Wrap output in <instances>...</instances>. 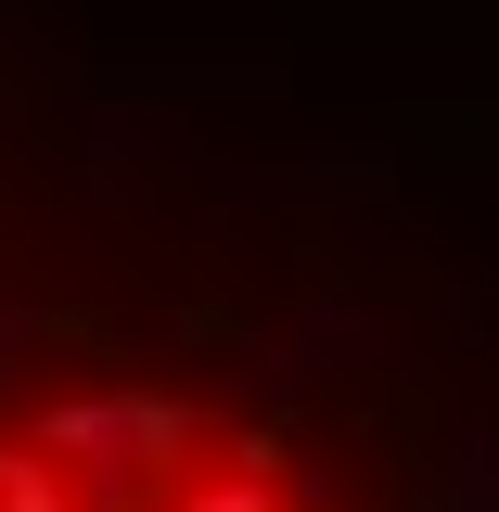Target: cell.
Instances as JSON below:
<instances>
[{
	"label": "cell",
	"mask_w": 499,
	"mask_h": 512,
	"mask_svg": "<svg viewBox=\"0 0 499 512\" xmlns=\"http://www.w3.org/2000/svg\"><path fill=\"white\" fill-rule=\"evenodd\" d=\"M180 512H295V487H282V461H218L205 487H180Z\"/></svg>",
	"instance_id": "1"
},
{
	"label": "cell",
	"mask_w": 499,
	"mask_h": 512,
	"mask_svg": "<svg viewBox=\"0 0 499 512\" xmlns=\"http://www.w3.org/2000/svg\"><path fill=\"white\" fill-rule=\"evenodd\" d=\"M0 512H77V487H64L39 448H0Z\"/></svg>",
	"instance_id": "2"
}]
</instances>
